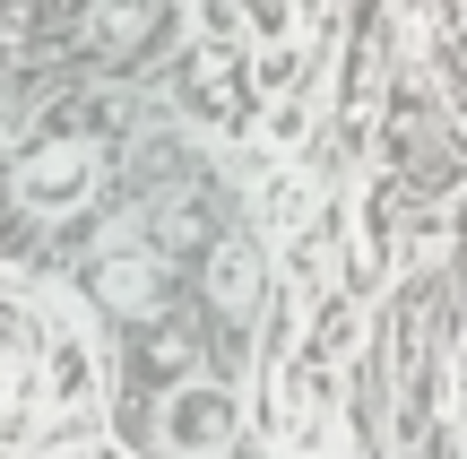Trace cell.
Wrapping results in <instances>:
<instances>
[{"instance_id": "6da1fadb", "label": "cell", "mask_w": 467, "mask_h": 459, "mask_svg": "<svg viewBox=\"0 0 467 459\" xmlns=\"http://www.w3.org/2000/svg\"><path fill=\"white\" fill-rule=\"evenodd\" d=\"M87 399V356L52 312L0 287V443H26L35 425L69 416Z\"/></svg>"}, {"instance_id": "7a4b0ae2", "label": "cell", "mask_w": 467, "mask_h": 459, "mask_svg": "<svg viewBox=\"0 0 467 459\" xmlns=\"http://www.w3.org/2000/svg\"><path fill=\"white\" fill-rule=\"evenodd\" d=\"M96 191V148H44L17 165V200L26 208H78Z\"/></svg>"}, {"instance_id": "3957f363", "label": "cell", "mask_w": 467, "mask_h": 459, "mask_svg": "<svg viewBox=\"0 0 467 459\" xmlns=\"http://www.w3.org/2000/svg\"><path fill=\"white\" fill-rule=\"evenodd\" d=\"M225 433H234V399L225 391H182L165 408V443L173 451H217Z\"/></svg>"}, {"instance_id": "277c9868", "label": "cell", "mask_w": 467, "mask_h": 459, "mask_svg": "<svg viewBox=\"0 0 467 459\" xmlns=\"http://www.w3.org/2000/svg\"><path fill=\"white\" fill-rule=\"evenodd\" d=\"M251 277H260V269H251L243 243H234V252H217V304H225V312H251Z\"/></svg>"}]
</instances>
